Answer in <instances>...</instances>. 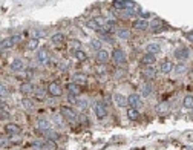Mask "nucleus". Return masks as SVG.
Wrapping results in <instances>:
<instances>
[{
    "label": "nucleus",
    "instance_id": "nucleus-10",
    "mask_svg": "<svg viewBox=\"0 0 193 150\" xmlns=\"http://www.w3.org/2000/svg\"><path fill=\"white\" fill-rule=\"evenodd\" d=\"M175 57H176L179 61H184V60H187V58H189V49H187V48H179V49H176V52H175Z\"/></svg>",
    "mask_w": 193,
    "mask_h": 150
},
{
    "label": "nucleus",
    "instance_id": "nucleus-50",
    "mask_svg": "<svg viewBox=\"0 0 193 150\" xmlns=\"http://www.w3.org/2000/svg\"><path fill=\"white\" fill-rule=\"evenodd\" d=\"M187 38H189V41H192V43H193V31L187 34Z\"/></svg>",
    "mask_w": 193,
    "mask_h": 150
},
{
    "label": "nucleus",
    "instance_id": "nucleus-18",
    "mask_svg": "<svg viewBox=\"0 0 193 150\" xmlns=\"http://www.w3.org/2000/svg\"><path fill=\"white\" fill-rule=\"evenodd\" d=\"M146 51L147 52H150V54H158V52H161V46L158 44V43H149L147 46H146Z\"/></svg>",
    "mask_w": 193,
    "mask_h": 150
},
{
    "label": "nucleus",
    "instance_id": "nucleus-26",
    "mask_svg": "<svg viewBox=\"0 0 193 150\" xmlns=\"http://www.w3.org/2000/svg\"><path fill=\"white\" fill-rule=\"evenodd\" d=\"M12 46H14V41H12V38L11 37L2 40V49H3V51H5L6 48H12Z\"/></svg>",
    "mask_w": 193,
    "mask_h": 150
},
{
    "label": "nucleus",
    "instance_id": "nucleus-3",
    "mask_svg": "<svg viewBox=\"0 0 193 150\" xmlns=\"http://www.w3.org/2000/svg\"><path fill=\"white\" fill-rule=\"evenodd\" d=\"M48 94H49L51 97H60V95L63 94V89H61V86H60L58 83H51V84L48 86Z\"/></svg>",
    "mask_w": 193,
    "mask_h": 150
},
{
    "label": "nucleus",
    "instance_id": "nucleus-30",
    "mask_svg": "<svg viewBox=\"0 0 193 150\" xmlns=\"http://www.w3.org/2000/svg\"><path fill=\"white\" fill-rule=\"evenodd\" d=\"M152 94V84L150 83H146L144 86H143V95L144 97H149Z\"/></svg>",
    "mask_w": 193,
    "mask_h": 150
},
{
    "label": "nucleus",
    "instance_id": "nucleus-37",
    "mask_svg": "<svg viewBox=\"0 0 193 150\" xmlns=\"http://www.w3.org/2000/svg\"><path fill=\"white\" fill-rule=\"evenodd\" d=\"M32 35H34V38L44 37V35H46V31H43V29H37V31H34V32H32Z\"/></svg>",
    "mask_w": 193,
    "mask_h": 150
},
{
    "label": "nucleus",
    "instance_id": "nucleus-4",
    "mask_svg": "<svg viewBox=\"0 0 193 150\" xmlns=\"http://www.w3.org/2000/svg\"><path fill=\"white\" fill-rule=\"evenodd\" d=\"M95 115H97L100 119L107 115V107H106V104H104L103 101H97V104H95Z\"/></svg>",
    "mask_w": 193,
    "mask_h": 150
},
{
    "label": "nucleus",
    "instance_id": "nucleus-28",
    "mask_svg": "<svg viewBox=\"0 0 193 150\" xmlns=\"http://www.w3.org/2000/svg\"><path fill=\"white\" fill-rule=\"evenodd\" d=\"M44 149L48 150H57V143L54 140H46L44 141Z\"/></svg>",
    "mask_w": 193,
    "mask_h": 150
},
{
    "label": "nucleus",
    "instance_id": "nucleus-14",
    "mask_svg": "<svg viewBox=\"0 0 193 150\" xmlns=\"http://www.w3.org/2000/svg\"><path fill=\"white\" fill-rule=\"evenodd\" d=\"M97 60H98L100 63H107V60H109V52L104 51V49H100V51L97 52Z\"/></svg>",
    "mask_w": 193,
    "mask_h": 150
},
{
    "label": "nucleus",
    "instance_id": "nucleus-6",
    "mask_svg": "<svg viewBox=\"0 0 193 150\" xmlns=\"http://www.w3.org/2000/svg\"><path fill=\"white\" fill-rule=\"evenodd\" d=\"M37 60H39L41 65H48L49 63V52L46 48H41L39 52H37Z\"/></svg>",
    "mask_w": 193,
    "mask_h": 150
},
{
    "label": "nucleus",
    "instance_id": "nucleus-25",
    "mask_svg": "<svg viewBox=\"0 0 193 150\" xmlns=\"http://www.w3.org/2000/svg\"><path fill=\"white\" fill-rule=\"evenodd\" d=\"M183 106L186 107V109H193V97L192 95H187L186 98H184V103H183Z\"/></svg>",
    "mask_w": 193,
    "mask_h": 150
},
{
    "label": "nucleus",
    "instance_id": "nucleus-2",
    "mask_svg": "<svg viewBox=\"0 0 193 150\" xmlns=\"http://www.w3.org/2000/svg\"><path fill=\"white\" fill-rule=\"evenodd\" d=\"M112 60L115 61L116 65H124L126 63V52L123 51V49H114V52H112Z\"/></svg>",
    "mask_w": 193,
    "mask_h": 150
},
{
    "label": "nucleus",
    "instance_id": "nucleus-11",
    "mask_svg": "<svg viewBox=\"0 0 193 150\" xmlns=\"http://www.w3.org/2000/svg\"><path fill=\"white\" fill-rule=\"evenodd\" d=\"M5 130H6L8 135H17V133H20V127L17 124H14V123H8L5 126Z\"/></svg>",
    "mask_w": 193,
    "mask_h": 150
},
{
    "label": "nucleus",
    "instance_id": "nucleus-36",
    "mask_svg": "<svg viewBox=\"0 0 193 150\" xmlns=\"http://www.w3.org/2000/svg\"><path fill=\"white\" fill-rule=\"evenodd\" d=\"M90 46H92L95 51H100V49H101V43H100V40H92V41H90Z\"/></svg>",
    "mask_w": 193,
    "mask_h": 150
},
{
    "label": "nucleus",
    "instance_id": "nucleus-8",
    "mask_svg": "<svg viewBox=\"0 0 193 150\" xmlns=\"http://www.w3.org/2000/svg\"><path fill=\"white\" fill-rule=\"evenodd\" d=\"M114 100H115V104L118 107H126V106L129 104L127 97H124V95H121V94H115V95H114Z\"/></svg>",
    "mask_w": 193,
    "mask_h": 150
},
{
    "label": "nucleus",
    "instance_id": "nucleus-47",
    "mask_svg": "<svg viewBox=\"0 0 193 150\" xmlns=\"http://www.w3.org/2000/svg\"><path fill=\"white\" fill-rule=\"evenodd\" d=\"M68 101H69V103H77V100H75V95H71V94H68Z\"/></svg>",
    "mask_w": 193,
    "mask_h": 150
},
{
    "label": "nucleus",
    "instance_id": "nucleus-49",
    "mask_svg": "<svg viewBox=\"0 0 193 150\" xmlns=\"http://www.w3.org/2000/svg\"><path fill=\"white\" fill-rule=\"evenodd\" d=\"M12 41H14V43H19V41H20V40H22V37H20V35H12Z\"/></svg>",
    "mask_w": 193,
    "mask_h": 150
},
{
    "label": "nucleus",
    "instance_id": "nucleus-29",
    "mask_svg": "<svg viewBox=\"0 0 193 150\" xmlns=\"http://www.w3.org/2000/svg\"><path fill=\"white\" fill-rule=\"evenodd\" d=\"M98 37L101 38V41H107V43H112V41H114L112 37H111L107 32H101V31H100V32H98Z\"/></svg>",
    "mask_w": 193,
    "mask_h": 150
},
{
    "label": "nucleus",
    "instance_id": "nucleus-23",
    "mask_svg": "<svg viewBox=\"0 0 193 150\" xmlns=\"http://www.w3.org/2000/svg\"><path fill=\"white\" fill-rule=\"evenodd\" d=\"M52 121H54L55 124H58L60 127L65 126V121H63V115H61V113H54V115H52Z\"/></svg>",
    "mask_w": 193,
    "mask_h": 150
},
{
    "label": "nucleus",
    "instance_id": "nucleus-24",
    "mask_svg": "<svg viewBox=\"0 0 193 150\" xmlns=\"http://www.w3.org/2000/svg\"><path fill=\"white\" fill-rule=\"evenodd\" d=\"M44 136H46L48 140H54V141H57V140L60 138V135H58L55 130H51V129H49L48 132H44Z\"/></svg>",
    "mask_w": 193,
    "mask_h": 150
},
{
    "label": "nucleus",
    "instance_id": "nucleus-40",
    "mask_svg": "<svg viewBox=\"0 0 193 150\" xmlns=\"http://www.w3.org/2000/svg\"><path fill=\"white\" fill-rule=\"evenodd\" d=\"M95 22L98 23V26H106V23H107V20L103 17H95Z\"/></svg>",
    "mask_w": 193,
    "mask_h": 150
},
{
    "label": "nucleus",
    "instance_id": "nucleus-9",
    "mask_svg": "<svg viewBox=\"0 0 193 150\" xmlns=\"http://www.w3.org/2000/svg\"><path fill=\"white\" fill-rule=\"evenodd\" d=\"M155 60H156L155 54L146 52V54L143 55V58H141V65H144V66H150V65H153L155 63Z\"/></svg>",
    "mask_w": 193,
    "mask_h": 150
},
{
    "label": "nucleus",
    "instance_id": "nucleus-20",
    "mask_svg": "<svg viewBox=\"0 0 193 150\" xmlns=\"http://www.w3.org/2000/svg\"><path fill=\"white\" fill-rule=\"evenodd\" d=\"M116 34H118V37L121 38V40H129V38H130V31H129V29H124V28L118 29Z\"/></svg>",
    "mask_w": 193,
    "mask_h": 150
},
{
    "label": "nucleus",
    "instance_id": "nucleus-39",
    "mask_svg": "<svg viewBox=\"0 0 193 150\" xmlns=\"http://www.w3.org/2000/svg\"><path fill=\"white\" fill-rule=\"evenodd\" d=\"M32 149H37V150L44 149V143H40V141H34V143H32Z\"/></svg>",
    "mask_w": 193,
    "mask_h": 150
},
{
    "label": "nucleus",
    "instance_id": "nucleus-43",
    "mask_svg": "<svg viewBox=\"0 0 193 150\" xmlns=\"http://www.w3.org/2000/svg\"><path fill=\"white\" fill-rule=\"evenodd\" d=\"M77 58L78 60H86V54L80 49V51H77Z\"/></svg>",
    "mask_w": 193,
    "mask_h": 150
},
{
    "label": "nucleus",
    "instance_id": "nucleus-1",
    "mask_svg": "<svg viewBox=\"0 0 193 150\" xmlns=\"http://www.w3.org/2000/svg\"><path fill=\"white\" fill-rule=\"evenodd\" d=\"M60 112H61V115H63L65 119H68V121H71V123L77 121V113H75L74 109H71V107H68V106H63Z\"/></svg>",
    "mask_w": 193,
    "mask_h": 150
},
{
    "label": "nucleus",
    "instance_id": "nucleus-34",
    "mask_svg": "<svg viewBox=\"0 0 193 150\" xmlns=\"http://www.w3.org/2000/svg\"><path fill=\"white\" fill-rule=\"evenodd\" d=\"M86 26H87L89 29H95V31H97V29L100 28V26H98V23L95 22V19H94V20H89V22L86 23Z\"/></svg>",
    "mask_w": 193,
    "mask_h": 150
},
{
    "label": "nucleus",
    "instance_id": "nucleus-12",
    "mask_svg": "<svg viewBox=\"0 0 193 150\" xmlns=\"http://www.w3.org/2000/svg\"><path fill=\"white\" fill-rule=\"evenodd\" d=\"M66 89H68V94L75 95V97L81 92V89H80V86H78L77 83H68V84H66Z\"/></svg>",
    "mask_w": 193,
    "mask_h": 150
},
{
    "label": "nucleus",
    "instance_id": "nucleus-27",
    "mask_svg": "<svg viewBox=\"0 0 193 150\" xmlns=\"http://www.w3.org/2000/svg\"><path fill=\"white\" fill-rule=\"evenodd\" d=\"M167 109H169V106H167V103H159L156 107H155V110H156V113H167Z\"/></svg>",
    "mask_w": 193,
    "mask_h": 150
},
{
    "label": "nucleus",
    "instance_id": "nucleus-5",
    "mask_svg": "<svg viewBox=\"0 0 193 150\" xmlns=\"http://www.w3.org/2000/svg\"><path fill=\"white\" fill-rule=\"evenodd\" d=\"M127 100H129L130 107H135V109H140V107H141V104H143L141 97H140L138 94H132V95H129V97H127Z\"/></svg>",
    "mask_w": 193,
    "mask_h": 150
},
{
    "label": "nucleus",
    "instance_id": "nucleus-19",
    "mask_svg": "<svg viewBox=\"0 0 193 150\" xmlns=\"http://www.w3.org/2000/svg\"><path fill=\"white\" fill-rule=\"evenodd\" d=\"M143 77H146V78H153V77H156V69L152 68V66H147V68L143 71Z\"/></svg>",
    "mask_w": 193,
    "mask_h": 150
},
{
    "label": "nucleus",
    "instance_id": "nucleus-22",
    "mask_svg": "<svg viewBox=\"0 0 193 150\" xmlns=\"http://www.w3.org/2000/svg\"><path fill=\"white\" fill-rule=\"evenodd\" d=\"M63 40H65V35H63L61 32H57V34H54V35L51 37V41H52L54 44H60V43H63Z\"/></svg>",
    "mask_w": 193,
    "mask_h": 150
},
{
    "label": "nucleus",
    "instance_id": "nucleus-31",
    "mask_svg": "<svg viewBox=\"0 0 193 150\" xmlns=\"http://www.w3.org/2000/svg\"><path fill=\"white\" fill-rule=\"evenodd\" d=\"M22 104H23V107L28 109V110L34 107V103H32V100H29V98H23V100H22Z\"/></svg>",
    "mask_w": 193,
    "mask_h": 150
},
{
    "label": "nucleus",
    "instance_id": "nucleus-7",
    "mask_svg": "<svg viewBox=\"0 0 193 150\" xmlns=\"http://www.w3.org/2000/svg\"><path fill=\"white\" fill-rule=\"evenodd\" d=\"M132 28H135V29H138V31H146V29L149 28V22H147V20H143V19L133 20Z\"/></svg>",
    "mask_w": 193,
    "mask_h": 150
},
{
    "label": "nucleus",
    "instance_id": "nucleus-15",
    "mask_svg": "<svg viewBox=\"0 0 193 150\" xmlns=\"http://www.w3.org/2000/svg\"><path fill=\"white\" fill-rule=\"evenodd\" d=\"M19 89H20V92H22V94H31V92L34 90V86H32V83L26 81V83H22Z\"/></svg>",
    "mask_w": 193,
    "mask_h": 150
},
{
    "label": "nucleus",
    "instance_id": "nucleus-13",
    "mask_svg": "<svg viewBox=\"0 0 193 150\" xmlns=\"http://www.w3.org/2000/svg\"><path fill=\"white\" fill-rule=\"evenodd\" d=\"M173 69H175V66H173L172 61L166 60V61L161 63V72H162V74H169V72H172Z\"/></svg>",
    "mask_w": 193,
    "mask_h": 150
},
{
    "label": "nucleus",
    "instance_id": "nucleus-42",
    "mask_svg": "<svg viewBox=\"0 0 193 150\" xmlns=\"http://www.w3.org/2000/svg\"><path fill=\"white\" fill-rule=\"evenodd\" d=\"M126 75V71L124 69H116L115 71V78H123Z\"/></svg>",
    "mask_w": 193,
    "mask_h": 150
},
{
    "label": "nucleus",
    "instance_id": "nucleus-41",
    "mask_svg": "<svg viewBox=\"0 0 193 150\" xmlns=\"http://www.w3.org/2000/svg\"><path fill=\"white\" fill-rule=\"evenodd\" d=\"M71 46L75 49V52L81 49V44H80V41H78V40H72V41H71Z\"/></svg>",
    "mask_w": 193,
    "mask_h": 150
},
{
    "label": "nucleus",
    "instance_id": "nucleus-16",
    "mask_svg": "<svg viewBox=\"0 0 193 150\" xmlns=\"http://www.w3.org/2000/svg\"><path fill=\"white\" fill-rule=\"evenodd\" d=\"M11 69L12 71H15V72H19V71H23L25 69V63L22 61V60H14L12 63H11Z\"/></svg>",
    "mask_w": 193,
    "mask_h": 150
},
{
    "label": "nucleus",
    "instance_id": "nucleus-21",
    "mask_svg": "<svg viewBox=\"0 0 193 150\" xmlns=\"http://www.w3.org/2000/svg\"><path fill=\"white\" fill-rule=\"evenodd\" d=\"M127 116H129V119H132V121L138 119V118H140V112H138V109H135V107H130V109L127 110Z\"/></svg>",
    "mask_w": 193,
    "mask_h": 150
},
{
    "label": "nucleus",
    "instance_id": "nucleus-17",
    "mask_svg": "<svg viewBox=\"0 0 193 150\" xmlns=\"http://www.w3.org/2000/svg\"><path fill=\"white\" fill-rule=\"evenodd\" d=\"M37 129H39L40 132H48L49 129H51V123L49 121H46V119H40L39 124H37Z\"/></svg>",
    "mask_w": 193,
    "mask_h": 150
},
{
    "label": "nucleus",
    "instance_id": "nucleus-44",
    "mask_svg": "<svg viewBox=\"0 0 193 150\" xmlns=\"http://www.w3.org/2000/svg\"><path fill=\"white\" fill-rule=\"evenodd\" d=\"M152 28H153V31H158V29H161V22L159 20H156L152 23Z\"/></svg>",
    "mask_w": 193,
    "mask_h": 150
},
{
    "label": "nucleus",
    "instance_id": "nucleus-35",
    "mask_svg": "<svg viewBox=\"0 0 193 150\" xmlns=\"http://www.w3.org/2000/svg\"><path fill=\"white\" fill-rule=\"evenodd\" d=\"M175 71H176L178 74H183V72H186V71H187V68H186V65H184V63H179V65H176V66H175Z\"/></svg>",
    "mask_w": 193,
    "mask_h": 150
},
{
    "label": "nucleus",
    "instance_id": "nucleus-48",
    "mask_svg": "<svg viewBox=\"0 0 193 150\" xmlns=\"http://www.w3.org/2000/svg\"><path fill=\"white\" fill-rule=\"evenodd\" d=\"M0 143H2V147H3V149H5V147H6V146L9 144V141H6V138H5V136H3V138L0 140Z\"/></svg>",
    "mask_w": 193,
    "mask_h": 150
},
{
    "label": "nucleus",
    "instance_id": "nucleus-33",
    "mask_svg": "<svg viewBox=\"0 0 193 150\" xmlns=\"http://www.w3.org/2000/svg\"><path fill=\"white\" fill-rule=\"evenodd\" d=\"M75 104L78 106L80 110H86V109H87V100H78Z\"/></svg>",
    "mask_w": 193,
    "mask_h": 150
},
{
    "label": "nucleus",
    "instance_id": "nucleus-32",
    "mask_svg": "<svg viewBox=\"0 0 193 150\" xmlns=\"http://www.w3.org/2000/svg\"><path fill=\"white\" fill-rule=\"evenodd\" d=\"M74 83H77V84H83V83H86V77L83 74H75L74 75Z\"/></svg>",
    "mask_w": 193,
    "mask_h": 150
},
{
    "label": "nucleus",
    "instance_id": "nucleus-46",
    "mask_svg": "<svg viewBox=\"0 0 193 150\" xmlns=\"http://www.w3.org/2000/svg\"><path fill=\"white\" fill-rule=\"evenodd\" d=\"M0 89H2V90H0V92H2V98H6V95H8L6 86H5V84H2V87H0Z\"/></svg>",
    "mask_w": 193,
    "mask_h": 150
},
{
    "label": "nucleus",
    "instance_id": "nucleus-45",
    "mask_svg": "<svg viewBox=\"0 0 193 150\" xmlns=\"http://www.w3.org/2000/svg\"><path fill=\"white\" fill-rule=\"evenodd\" d=\"M36 97H39V98H41V97H44V89H41V87H39V89L36 90Z\"/></svg>",
    "mask_w": 193,
    "mask_h": 150
},
{
    "label": "nucleus",
    "instance_id": "nucleus-38",
    "mask_svg": "<svg viewBox=\"0 0 193 150\" xmlns=\"http://www.w3.org/2000/svg\"><path fill=\"white\" fill-rule=\"evenodd\" d=\"M37 46H39V40H37V38H32V40L28 43V48H29V49H36Z\"/></svg>",
    "mask_w": 193,
    "mask_h": 150
}]
</instances>
